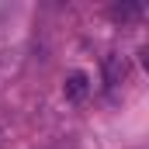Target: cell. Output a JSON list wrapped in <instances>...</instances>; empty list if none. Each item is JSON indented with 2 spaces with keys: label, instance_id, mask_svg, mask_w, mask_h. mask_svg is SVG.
Here are the masks:
<instances>
[{
  "label": "cell",
  "instance_id": "obj_1",
  "mask_svg": "<svg viewBox=\"0 0 149 149\" xmlns=\"http://www.w3.org/2000/svg\"><path fill=\"white\" fill-rule=\"evenodd\" d=\"M104 80H108V87H118V83H125L128 80V59L125 56H104Z\"/></svg>",
  "mask_w": 149,
  "mask_h": 149
},
{
  "label": "cell",
  "instance_id": "obj_5",
  "mask_svg": "<svg viewBox=\"0 0 149 149\" xmlns=\"http://www.w3.org/2000/svg\"><path fill=\"white\" fill-rule=\"evenodd\" d=\"M0 146H3V128H0Z\"/></svg>",
  "mask_w": 149,
  "mask_h": 149
},
{
  "label": "cell",
  "instance_id": "obj_2",
  "mask_svg": "<svg viewBox=\"0 0 149 149\" xmlns=\"http://www.w3.org/2000/svg\"><path fill=\"white\" fill-rule=\"evenodd\" d=\"M63 94H66V101H83L87 94H90V76L87 73H70L66 76V83H63Z\"/></svg>",
  "mask_w": 149,
  "mask_h": 149
},
{
  "label": "cell",
  "instance_id": "obj_3",
  "mask_svg": "<svg viewBox=\"0 0 149 149\" xmlns=\"http://www.w3.org/2000/svg\"><path fill=\"white\" fill-rule=\"evenodd\" d=\"M142 14V3H118V7H111V17H118V21H135Z\"/></svg>",
  "mask_w": 149,
  "mask_h": 149
},
{
  "label": "cell",
  "instance_id": "obj_4",
  "mask_svg": "<svg viewBox=\"0 0 149 149\" xmlns=\"http://www.w3.org/2000/svg\"><path fill=\"white\" fill-rule=\"evenodd\" d=\"M14 66H17V52L7 49V45H0V76H7Z\"/></svg>",
  "mask_w": 149,
  "mask_h": 149
}]
</instances>
